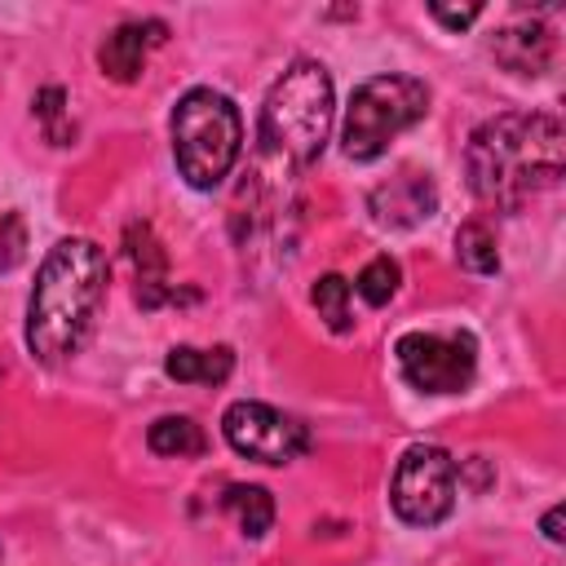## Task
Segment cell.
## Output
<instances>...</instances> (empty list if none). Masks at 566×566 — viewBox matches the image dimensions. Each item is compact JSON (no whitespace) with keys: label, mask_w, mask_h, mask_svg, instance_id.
<instances>
[{"label":"cell","mask_w":566,"mask_h":566,"mask_svg":"<svg viewBox=\"0 0 566 566\" xmlns=\"http://www.w3.org/2000/svg\"><path fill=\"white\" fill-rule=\"evenodd\" d=\"M566 137L557 115L544 111H504L473 128L464 150L469 190L495 212H522L535 195L562 181Z\"/></svg>","instance_id":"6da1fadb"},{"label":"cell","mask_w":566,"mask_h":566,"mask_svg":"<svg viewBox=\"0 0 566 566\" xmlns=\"http://www.w3.org/2000/svg\"><path fill=\"white\" fill-rule=\"evenodd\" d=\"M106 296V256L93 239H62L40 261L31 301H27V349L35 363H66Z\"/></svg>","instance_id":"7a4b0ae2"},{"label":"cell","mask_w":566,"mask_h":566,"mask_svg":"<svg viewBox=\"0 0 566 566\" xmlns=\"http://www.w3.org/2000/svg\"><path fill=\"white\" fill-rule=\"evenodd\" d=\"M332 133V75L323 62H292L261 102V142L283 164H314Z\"/></svg>","instance_id":"3957f363"},{"label":"cell","mask_w":566,"mask_h":566,"mask_svg":"<svg viewBox=\"0 0 566 566\" xmlns=\"http://www.w3.org/2000/svg\"><path fill=\"white\" fill-rule=\"evenodd\" d=\"M243 146L239 111L217 88H190L172 106V159L195 190H212L230 177Z\"/></svg>","instance_id":"277c9868"},{"label":"cell","mask_w":566,"mask_h":566,"mask_svg":"<svg viewBox=\"0 0 566 566\" xmlns=\"http://www.w3.org/2000/svg\"><path fill=\"white\" fill-rule=\"evenodd\" d=\"M429 111V88L416 75H371L349 93L345 124H340V150L354 164H371L385 155V146L420 124Z\"/></svg>","instance_id":"5b68a950"},{"label":"cell","mask_w":566,"mask_h":566,"mask_svg":"<svg viewBox=\"0 0 566 566\" xmlns=\"http://www.w3.org/2000/svg\"><path fill=\"white\" fill-rule=\"evenodd\" d=\"M389 504L407 526H438L455 509V460L433 442L407 447L389 482Z\"/></svg>","instance_id":"8992f818"},{"label":"cell","mask_w":566,"mask_h":566,"mask_svg":"<svg viewBox=\"0 0 566 566\" xmlns=\"http://www.w3.org/2000/svg\"><path fill=\"white\" fill-rule=\"evenodd\" d=\"M398 371L420 394H460L478 371V340L469 332H407L394 345Z\"/></svg>","instance_id":"52a82bcc"},{"label":"cell","mask_w":566,"mask_h":566,"mask_svg":"<svg viewBox=\"0 0 566 566\" xmlns=\"http://www.w3.org/2000/svg\"><path fill=\"white\" fill-rule=\"evenodd\" d=\"M221 433L239 455H248L256 464H292L296 455L310 451V429L296 416H287L270 402H256V398L230 402L221 416Z\"/></svg>","instance_id":"ba28073f"},{"label":"cell","mask_w":566,"mask_h":566,"mask_svg":"<svg viewBox=\"0 0 566 566\" xmlns=\"http://www.w3.org/2000/svg\"><path fill=\"white\" fill-rule=\"evenodd\" d=\"M164 40H168V27L155 22V18H150V22H124V27H115V31L102 40V49H97V66H102V75L128 84V80L142 75V66H146V49H155V44H164Z\"/></svg>","instance_id":"9c48e42d"},{"label":"cell","mask_w":566,"mask_h":566,"mask_svg":"<svg viewBox=\"0 0 566 566\" xmlns=\"http://www.w3.org/2000/svg\"><path fill=\"white\" fill-rule=\"evenodd\" d=\"M433 208H438L433 181L420 172H402L389 186L371 190V212L380 226H416V221L433 217Z\"/></svg>","instance_id":"30bf717a"},{"label":"cell","mask_w":566,"mask_h":566,"mask_svg":"<svg viewBox=\"0 0 566 566\" xmlns=\"http://www.w3.org/2000/svg\"><path fill=\"white\" fill-rule=\"evenodd\" d=\"M491 53H495L509 71H517V75H539V71L548 66V57H553V35L544 31V22L522 18V22H509V27L495 35Z\"/></svg>","instance_id":"8fae6325"},{"label":"cell","mask_w":566,"mask_h":566,"mask_svg":"<svg viewBox=\"0 0 566 566\" xmlns=\"http://www.w3.org/2000/svg\"><path fill=\"white\" fill-rule=\"evenodd\" d=\"M128 256L137 270V301L146 310L164 305L168 301V261H164V252L146 226H128Z\"/></svg>","instance_id":"7c38bea8"},{"label":"cell","mask_w":566,"mask_h":566,"mask_svg":"<svg viewBox=\"0 0 566 566\" xmlns=\"http://www.w3.org/2000/svg\"><path fill=\"white\" fill-rule=\"evenodd\" d=\"M164 371H168L177 385H221V380L234 371V354H230L226 345H217V349L177 345V349H168Z\"/></svg>","instance_id":"4fadbf2b"},{"label":"cell","mask_w":566,"mask_h":566,"mask_svg":"<svg viewBox=\"0 0 566 566\" xmlns=\"http://www.w3.org/2000/svg\"><path fill=\"white\" fill-rule=\"evenodd\" d=\"M221 509L239 522V531H243L248 539H261V535L274 526V500H270L265 486H243V482H234V486H226Z\"/></svg>","instance_id":"5bb4252c"},{"label":"cell","mask_w":566,"mask_h":566,"mask_svg":"<svg viewBox=\"0 0 566 566\" xmlns=\"http://www.w3.org/2000/svg\"><path fill=\"white\" fill-rule=\"evenodd\" d=\"M146 447H150L155 455H177V460H186V455H203V451H208V438H203V429H199L190 416H159V420L146 429Z\"/></svg>","instance_id":"9a60e30c"},{"label":"cell","mask_w":566,"mask_h":566,"mask_svg":"<svg viewBox=\"0 0 566 566\" xmlns=\"http://www.w3.org/2000/svg\"><path fill=\"white\" fill-rule=\"evenodd\" d=\"M455 256L464 270L473 274H495L500 270V248H495V234L486 221H464L455 230Z\"/></svg>","instance_id":"2e32d148"},{"label":"cell","mask_w":566,"mask_h":566,"mask_svg":"<svg viewBox=\"0 0 566 566\" xmlns=\"http://www.w3.org/2000/svg\"><path fill=\"white\" fill-rule=\"evenodd\" d=\"M398 283H402L398 261H394V256H371V261L358 270L354 292H358L367 305H389V301H394V292H398Z\"/></svg>","instance_id":"e0dca14e"},{"label":"cell","mask_w":566,"mask_h":566,"mask_svg":"<svg viewBox=\"0 0 566 566\" xmlns=\"http://www.w3.org/2000/svg\"><path fill=\"white\" fill-rule=\"evenodd\" d=\"M310 296H314L318 318H323L332 332H349V327H354V318H349V283H345L340 274H323Z\"/></svg>","instance_id":"ac0fdd59"},{"label":"cell","mask_w":566,"mask_h":566,"mask_svg":"<svg viewBox=\"0 0 566 566\" xmlns=\"http://www.w3.org/2000/svg\"><path fill=\"white\" fill-rule=\"evenodd\" d=\"M62 106H66V93H62L57 84H49V88H40V93H35V119L44 124L49 142H57V146H66V142H71V133L62 128Z\"/></svg>","instance_id":"d6986e66"},{"label":"cell","mask_w":566,"mask_h":566,"mask_svg":"<svg viewBox=\"0 0 566 566\" xmlns=\"http://www.w3.org/2000/svg\"><path fill=\"white\" fill-rule=\"evenodd\" d=\"M22 248H27V239H22V217H4V221H0V270H13V265L22 261Z\"/></svg>","instance_id":"ffe728a7"},{"label":"cell","mask_w":566,"mask_h":566,"mask_svg":"<svg viewBox=\"0 0 566 566\" xmlns=\"http://www.w3.org/2000/svg\"><path fill=\"white\" fill-rule=\"evenodd\" d=\"M429 13H433V18L442 22V27H451V31H460V27H469V22H473V18L482 13V9H478V4H464V9H447V4H429Z\"/></svg>","instance_id":"44dd1931"},{"label":"cell","mask_w":566,"mask_h":566,"mask_svg":"<svg viewBox=\"0 0 566 566\" xmlns=\"http://www.w3.org/2000/svg\"><path fill=\"white\" fill-rule=\"evenodd\" d=\"M539 526H544V539H548V544H562V504H553Z\"/></svg>","instance_id":"7402d4cb"}]
</instances>
